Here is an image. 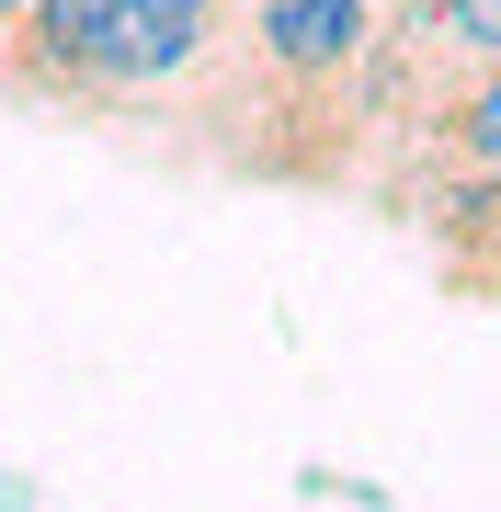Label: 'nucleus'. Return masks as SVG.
<instances>
[{
	"label": "nucleus",
	"mask_w": 501,
	"mask_h": 512,
	"mask_svg": "<svg viewBox=\"0 0 501 512\" xmlns=\"http://www.w3.org/2000/svg\"><path fill=\"white\" fill-rule=\"evenodd\" d=\"M376 46V0H251L240 57L285 92H353Z\"/></svg>",
	"instance_id": "f257e3e1"
},
{
	"label": "nucleus",
	"mask_w": 501,
	"mask_h": 512,
	"mask_svg": "<svg viewBox=\"0 0 501 512\" xmlns=\"http://www.w3.org/2000/svg\"><path fill=\"white\" fill-rule=\"evenodd\" d=\"M217 57V0H114L103 35V103H149Z\"/></svg>",
	"instance_id": "f03ea898"
},
{
	"label": "nucleus",
	"mask_w": 501,
	"mask_h": 512,
	"mask_svg": "<svg viewBox=\"0 0 501 512\" xmlns=\"http://www.w3.org/2000/svg\"><path fill=\"white\" fill-rule=\"evenodd\" d=\"M399 217H422V228H433V262H445V285H456V296H490V285H501V171L445 160L433 183H410V194H399Z\"/></svg>",
	"instance_id": "7ed1b4c3"
},
{
	"label": "nucleus",
	"mask_w": 501,
	"mask_h": 512,
	"mask_svg": "<svg viewBox=\"0 0 501 512\" xmlns=\"http://www.w3.org/2000/svg\"><path fill=\"white\" fill-rule=\"evenodd\" d=\"M422 126H433V160H467V171H501V57H490L479 80H467V92H445V103L422 114Z\"/></svg>",
	"instance_id": "20e7f679"
},
{
	"label": "nucleus",
	"mask_w": 501,
	"mask_h": 512,
	"mask_svg": "<svg viewBox=\"0 0 501 512\" xmlns=\"http://www.w3.org/2000/svg\"><path fill=\"white\" fill-rule=\"evenodd\" d=\"M422 35H433V46H456L467 69H490V57H501V0H433Z\"/></svg>",
	"instance_id": "39448f33"
},
{
	"label": "nucleus",
	"mask_w": 501,
	"mask_h": 512,
	"mask_svg": "<svg viewBox=\"0 0 501 512\" xmlns=\"http://www.w3.org/2000/svg\"><path fill=\"white\" fill-rule=\"evenodd\" d=\"M23 12H35V0H0V23H23Z\"/></svg>",
	"instance_id": "423d86ee"
},
{
	"label": "nucleus",
	"mask_w": 501,
	"mask_h": 512,
	"mask_svg": "<svg viewBox=\"0 0 501 512\" xmlns=\"http://www.w3.org/2000/svg\"><path fill=\"white\" fill-rule=\"evenodd\" d=\"M0 69H12V23H0Z\"/></svg>",
	"instance_id": "0eeeda50"
}]
</instances>
